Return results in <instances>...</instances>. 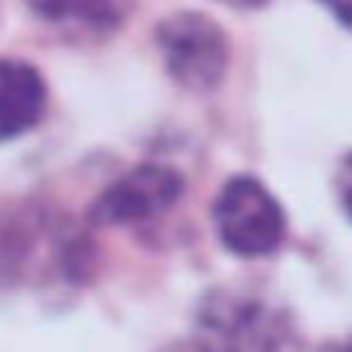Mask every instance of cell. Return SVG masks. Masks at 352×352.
I'll use <instances>...</instances> for the list:
<instances>
[{
  "label": "cell",
  "mask_w": 352,
  "mask_h": 352,
  "mask_svg": "<svg viewBox=\"0 0 352 352\" xmlns=\"http://www.w3.org/2000/svg\"><path fill=\"white\" fill-rule=\"evenodd\" d=\"M199 331L209 352H302L290 315L253 293H209L199 306Z\"/></svg>",
  "instance_id": "1"
},
{
  "label": "cell",
  "mask_w": 352,
  "mask_h": 352,
  "mask_svg": "<svg viewBox=\"0 0 352 352\" xmlns=\"http://www.w3.org/2000/svg\"><path fill=\"white\" fill-rule=\"evenodd\" d=\"M212 221L228 253L265 259L287 240V215L274 193L253 175H234L215 197Z\"/></svg>",
  "instance_id": "2"
},
{
  "label": "cell",
  "mask_w": 352,
  "mask_h": 352,
  "mask_svg": "<svg viewBox=\"0 0 352 352\" xmlns=\"http://www.w3.org/2000/svg\"><path fill=\"white\" fill-rule=\"evenodd\" d=\"M156 47L168 75L190 91H212L228 69V34L203 13H175L156 28Z\"/></svg>",
  "instance_id": "3"
},
{
  "label": "cell",
  "mask_w": 352,
  "mask_h": 352,
  "mask_svg": "<svg viewBox=\"0 0 352 352\" xmlns=\"http://www.w3.org/2000/svg\"><path fill=\"white\" fill-rule=\"evenodd\" d=\"M181 193H184V178L175 168L146 162L122 175L100 193L91 215L97 225L140 228L146 221L162 219L181 199Z\"/></svg>",
  "instance_id": "4"
},
{
  "label": "cell",
  "mask_w": 352,
  "mask_h": 352,
  "mask_svg": "<svg viewBox=\"0 0 352 352\" xmlns=\"http://www.w3.org/2000/svg\"><path fill=\"white\" fill-rule=\"evenodd\" d=\"M32 13L72 41H100L119 32L134 0H25Z\"/></svg>",
  "instance_id": "5"
},
{
  "label": "cell",
  "mask_w": 352,
  "mask_h": 352,
  "mask_svg": "<svg viewBox=\"0 0 352 352\" xmlns=\"http://www.w3.org/2000/svg\"><path fill=\"white\" fill-rule=\"evenodd\" d=\"M44 113V75L25 60H0V144L32 131Z\"/></svg>",
  "instance_id": "6"
},
{
  "label": "cell",
  "mask_w": 352,
  "mask_h": 352,
  "mask_svg": "<svg viewBox=\"0 0 352 352\" xmlns=\"http://www.w3.org/2000/svg\"><path fill=\"white\" fill-rule=\"evenodd\" d=\"M337 197H340V206L352 219V153H346L337 166Z\"/></svg>",
  "instance_id": "7"
},
{
  "label": "cell",
  "mask_w": 352,
  "mask_h": 352,
  "mask_svg": "<svg viewBox=\"0 0 352 352\" xmlns=\"http://www.w3.org/2000/svg\"><path fill=\"white\" fill-rule=\"evenodd\" d=\"M321 3H324V7L352 32V0H321Z\"/></svg>",
  "instance_id": "8"
},
{
  "label": "cell",
  "mask_w": 352,
  "mask_h": 352,
  "mask_svg": "<svg viewBox=\"0 0 352 352\" xmlns=\"http://www.w3.org/2000/svg\"><path fill=\"white\" fill-rule=\"evenodd\" d=\"M162 352H209L203 343H175V346H166Z\"/></svg>",
  "instance_id": "9"
},
{
  "label": "cell",
  "mask_w": 352,
  "mask_h": 352,
  "mask_svg": "<svg viewBox=\"0 0 352 352\" xmlns=\"http://www.w3.org/2000/svg\"><path fill=\"white\" fill-rule=\"evenodd\" d=\"M228 7H237V10H256V7H265L268 0H221Z\"/></svg>",
  "instance_id": "10"
},
{
  "label": "cell",
  "mask_w": 352,
  "mask_h": 352,
  "mask_svg": "<svg viewBox=\"0 0 352 352\" xmlns=\"http://www.w3.org/2000/svg\"><path fill=\"white\" fill-rule=\"evenodd\" d=\"M331 352H352V337H349V340H343L340 346H333Z\"/></svg>",
  "instance_id": "11"
}]
</instances>
